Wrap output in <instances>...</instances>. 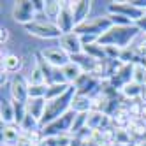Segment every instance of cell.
<instances>
[{
    "label": "cell",
    "instance_id": "obj_1",
    "mask_svg": "<svg viewBox=\"0 0 146 146\" xmlns=\"http://www.w3.org/2000/svg\"><path fill=\"white\" fill-rule=\"evenodd\" d=\"M139 35H141V30L135 25H129V27L113 25L106 34H102L99 37V44L100 46H116L123 49V48H129Z\"/></svg>",
    "mask_w": 146,
    "mask_h": 146
},
{
    "label": "cell",
    "instance_id": "obj_2",
    "mask_svg": "<svg viewBox=\"0 0 146 146\" xmlns=\"http://www.w3.org/2000/svg\"><path fill=\"white\" fill-rule=\"evenodd\" d=\"M74 95H76V88L70 86V90L67 93H64L62 97H56V99L48 100L44 116H42V120H40V129H44L46 125L53 123L55 120H58V118L64 116L67 111H70V104H72Z\"/></svg>",
    "mask_w": 146,
    "mask_h": 146
},
{
    "label": "cell",
    "instance_id": "obj_3",
    "mask_svg": "<svg viewBox=\"0 0 146 146\" xmlns=\"http://www.w3.org/2000/svg\"><path fill=\"white\" fill-rule=\"evenodd\" d=\"M25 32L28 34V35H32V37H37V39H48V40H51V39H60L62 35V30L56 27V23H51V21H40V19H35L34 23H30V25H27L25 27Z\"/></svg>",
    "mask_w": 146,
    "mask_h": 146
},
{
    "label": "cell",
    "instance_id": "obj_4",
    "mask_svg": "<svg viewBox=\"0 0 146 146\" xmlns=\"http://www.w3.org/2000/svg\"><path fill=\"white\" fill-rule=\"evenodd\" d=\"M37 9H35V4L34 0H18V2L13 4V11H11V16L16 23L19 25H30L37 19Z\"/></svg>",
    "mask_w": 146,
    "mask_h": 146
},
{
    "label": "cell",
    "instance_id": "obj_5",
    "mask_svg": "<svg viewBox=\"0 0 146 146\" xmlns=\"http://www.w3.org/2000/svg\"><path fill=\"white\" fill-rule=\"evenodd\" d=\"M113 27L109 16H97V18H90L85 23H81L79 27L74 28V32L79 35H97L100 37L102 34H106L108 30Z\"/></svg>",
    "mask_w": 146,
    "mask_h": 146
},
{
    "label": "cell",
    "instance_id": "obj_6",
    "mask_svg": "<svg viewBox=\"0 0 146 146\" xmlns=\"http://www.w3.org/2000/svg\"><path fill=\"white\" fill-rule=\"evenodd\" d=\"M76 114L74 111H67L62 118L55 120L53 123H49L46 125V127L42 129L44 132V137H56V135H62V134H70V129H72V123H74L76 120ZM72 135V134H70Z\"/></svg>",
    "mask_w": 146,
    "mask_h": 146
},
{
    "label": "cell",
    "instance_id": "obj_7",
    "mask_svg": "<svg viewBox=\"0 0 146 146\" xmlns=\"http://www.w3.org/2000/svg\"><path fill=\"white\" fill-rule=\"evenodd\" d=\"M9 95H11V100L13 102H18V104H25L28 100V79L25 74H16L11 78L9 81Z\"/></svg>",
    "mask_w": 146,
    "mask_h": 146
},
{
    "label": "cell",
    "instance_id": "obj_8",
    "mask_svg": "<svg viewBox=\"0 0 146 146\" xmlns=\"http://www.w3.org/2000/svg\"><path fill=\"white\" fill-rule=\"evenodd\" d=\"M108 13L109 14H120V16L129 18L134 25L146 14L144 11H141V9H137L135 5H132L129 0H125V2H109L108 4Z\"/></svg>",
    "mask_w": 146,
    "mask_h": 146
},
{
    "label": "cell",
    "instance_id": "obj_9",
    "mask_svg": "<svg viewBox=\"0 0 146 146\" xmlns=\"http://www.w3.org/2000/svg\"><path fill=\"white\" fill-rule=\"evenodd\" d=\"M39 53L42 55V58L48 62L51 67H55V69H64V67L69 64V62H70V56H69L60 46L44 48V49H40Z\"/></svg>",
    "mask_w": 146,
    "mask_h": 146
},
{
    "label": "cell",
    "instance_id": "obj_10",
    "mask_svg": "<svg viewBox=\"0 0 146 146\" xmlns=\"http://www.w3.org/2000/svg\"><path fill=\"white\" fill-rule=\"evenodd\" d=\"M58 46L65 51L69 56H76L83 53V42H81V35L76 32L64 34L58 39Z\"/></svg>",
    "mask_w": 146,
    "mask_h": 146
},
{
    "label": "cell",
    "instance_id": "obj_11",
    "mask_svg": "<svg viewBox=\"0 0 146 146\" xmlns=\"http://www.w3.org/2000/svg\"><path fill=\"white\" fill-rule=\"evenodd\" d=\"M100 85H102L100 79L93 78L92 74H83V76L74 83V88H76V93L93 97V95H95V93L100 90Z\"/></svg>",
    "mask_w": 146,
    "mask_h": 146
},
{
    "label": "cell",
    "instance_id": "obj_12",
    "mask_svg": "<svg viewBox=\"0 0 146 146\" xmlns=\"http://www.w3.org/2000/svg\"><path fill=\"white\" fill-rule=\"evenodd\" d=\"M95 2H90V0H76V2H70V11H72V18H74V25L79 27L81 23H85L86 19H90V11L92 5Z\"/></svg>",
    "mask_w": 146,
    "mask_h": 146
},
{
    "label": "cell",
    "instance_id": "obj_13",
    "mask_svg": "<svg viewBox=\"0 0 146 146\" xmlns=\"http://www.w3.org/2000/svg\"><path fill=\"white\" fill-rule=\"evenodd\" d=\"M56 27L62 30V34H70L74 32V18H72V11H70V2L69 0H64L62 2V13L56 19Z\"/></svg>",
    "mask_w": 146,
    "mask_h": 146
},
{
    "label": "cell",
    "instance_id": "obj_14",
    "mask_svg": "<svg viewBox=\"0 0 146 146\" xmlns=\"http://www.w3.org/2000/svg\"><path fill=\"white\" fill-rule=\"evenodd\" d=\"M25 62L21 56H18L14 53H7V51L2 49V70L7 72V74H21Z\"/></svg>",
    "mask_w": 146,
    "mask_h": 146
},
{
    "label": "cell",
    "instance_id": "obj_15",
    "mask_svg": "<svg viewBox=\"0 0 146 146\" xmlns=\"http://www.w3.org/2000/svg\"><path fill=\"white\" fill-rule=\"evenodd\" d=\"M86 127L92 130H102V129H109L111 125V116L100 111H90L86 116Z\"/></svg>",
    "mask_w": 146,
    "mask_h": 146
},
{
    "label": "cell",
    "instance_id": "obj_16",
    "mask_svg": "<svg viewBox=\"0 0 146 146\" xmlns=\"http://www.w3.org/2000/svg\"><path fill=\"white\" fill-rule=\"evenodd\" d=\"M0 120H2V125H16L14 102L5 97H2L0 100Z\"/></svg>",
    "mask_w": 146,
    "mask_h": 146
},
{
    "label": "cell",
    "instance_id": "obj_17",
    "mask_svg": "<svg viewBox=\"0 0 146 146\" xmlns=\"http://www.w3.org/2000/svg\"><path fill=\"white\" fill-rule=\"evenodd\" d=\"M21 129L18 125H2V144L5 146H16L21 139Z\"/></svg>",
    "mask_w": 146,
    "mask_h": 146
},
{
    "label": "cell",
    "instance_id": "obj_18",
    "mask_svg": "<svg viewBox=\"0 0 146 146\" xmlns=\"http://www.w3.org/2000/svg\"><path fill=\"white\" fill-rule=\"evenodd\" d=\"M46 104H48L46 99H28L25 102V108H27V113L30 116H34L40 123V120L44 116V111H46Z\"/></svg>",
    "mask_w": 146,
    "mask_h": 146
},
{
    "label": "cell",
    "instance_id": "obj_19",
    "mask_svg": "<svg viewBox=\"0 0 146 146\" xmlns=\"http://www.w3.org/2000/svg\"><path fill=\"white\" fill-rule=\"evenodd\" d=\"M129 134H130V139L132 143H139L141 139L146 137V121L141 120V118H132L130 125H129Z\"/></svg>",
    "mask_w": 146,
    "mask_h": 146
},
{
    "label": "cell",
    "instance_id": "obj_20",
    "mask_svg": "<svg viewBox=\"0 0 146 146\" xmlns=\"http://www.w3.org/2000/svg\"><path fill=\"white\" fill-rule=\"evenodd\" d=\"M70 109L74 111V113H78V114L90 113V111H92V97H88V95H81V93H76L74 99H72Z\"/></svg>",
    "mask_w": 146,
    "mask_h": 146
},
{
    "label": "cell",
    "instance_id": "obj_21",
    "mask_svg": "<svg viewBox=\"0 0 146 146\" xmlns=\"http://www.w3.org/2000/svg\"><path fill=\"white\" fill-rule=\"evenodd\" d=\"M62 74H64V78H65V81L69 83V85H72V86H74V83L83 76V74H85V72H83V69L78 65V64H74V62H69V64L64 67V69H62Z\"/></svg>",
    "mask_w": 146,
    "mask_h": 146
},
{
    "label": "cell",
    "instance_id": "obj_22",
    "mask_svg": "<svg viewBox=\"0 0 146 146\" xmlns=\"http://www.w3.org/2000/svg\"><path fill=\"white\" fill-rule=\"evenodd\" d=\"M62 13V2H58V0H46L44 2V18L48 19V21L51 23H56V19Z\"/></svg>",
    "mask_w": 146,
    "mask_h": 146
},
{
    "label": "cell",
    "instance_id": "obj_23",
    "mask_svg": "<svg viewBox=\"0 0 146 146\" xmlns=\"http://www.w3.org/2000/svg\"><path fill=\"white\" fill-rule=\"evenodd\" d=\"M141 90H143V86H139L137 83L130 81V83H127V85H125V86L120 90V93H121V97H123L125 100L134 102V100H139V97H141Z\"/></svg>",
    "mask_w": 146,
    "mask_h": 146
},
{
    "label": "cell",
    "instance_id": "obj_24",
    "mask_svg": "<svg viewBox=\"0 0 146 146\" xmlns=\"http://www.w3.org/2000/svg\"><path fill=\"white\" fill-rule=\"evenodd\" d=\"M27 79H28V85H48L42 69H40L39 64L35 62V56H34V65L30 69V72L27 74Z\"/></svg>",
    "mask_w": 146,
    "mask_h": 146
},
{
    "label": "cell",
    "instance_id": "obj_25",
    "mask_svg": "<svg viewBox=\"0 0 146 146\" xmlns=\"http://www.w3.org/2000/svg\"><path fill=\"white\" fill-rule=\"evenodd\" d=\"M70 60L74 62V64H78V65L83 69V72H85V74H92V70L95 69V65H97V60L90 58V56L85 55V53L76 55V56H70Z\"/></svg>",
    "mask_w": 146,
    "mask_h": 146
},
{
    "label": "cell",
    "instance_id": "obj_26",
    "mask_svg": "<svg viewBox=\"0 0 146 146\" xmlns=\"http://www.w3.org/2000/svg\"><path fill=\"white\" fill-rule=\"evenodd\" d=\"M83 53L88 55V56L93 58V60H97V62H100V60H108V58H106V51H104V46H100L99 42L83 46Z\"/></svg>",
    "mask_w": 146,
    "mask_h": 146
},
{
    "label": "cell",
    "instance_id": "obj_27",
    "mask_svg": "<svg viewBox=\"0 0 146 146\" xmlns=\"http://www.w3.org/2000/svg\"><path fill=\"white\" fill-rule=\"evenodd\" d=\"M72 85H67V83H58V85H48V93H46V100L62 97L64 93H67L70 90Z\"/></svg>",
    "mask_w": 146,
    "mask_h": 146
},
{
    "label": "cell",
    "instance_id": "obj_28",
    "mask_svg": "<svg viewBox=\"0 0 146 146\" xmlns=\"http://www.w3.org/2000/svg\"><path fill=\"white\" fill-rule=\"evenodd\" d=\"M132 81L139 86H146V65L143 62H135L132 69Z\"/></svg>",
    "mask_w": 146,
    "mask_h": 146
},
{
    "label": "cell",
    "instance_id": "obj_29",
    "mask_svg": "<svg viewBox=\"0 0 146 146\" xmlns=\"http://www.w3.org/2000/svg\"><path fill=\"white\" fill-rule=\"evenodd\" d=\"M48 85H30L28 86V99H46Z\"/></svg>",
    "mask_w": 146,
    "mask_h": 146
},
{
    "label": "cell",
    "instance_id": "obj_30",
    "mask_svg": "<svg viewBox=\"0 0 146 146\" xmlns=\"http://www.w3.org/2000/svg\"><path fill=\"white\" fill-rule=\"evenodd\" d=\"M118 60H121L123 64H135V62H139L137 55H135V51H134L130 46L121 49V53H120V58H118Z\"/></svg>",
    "mask_w": 146,
    "mask_h": 146
},
{
    "label": "cell",
    "instance_id": "obj_31",
    "mask_svg": "<svg viewBox=\"0 0 146 146\" xmlns=\"http://www.w3.org/2000/svg\"><path fill=\"white\" fill-rule=\"evenodd\" d=\"M86 116H88V113L76 114V120H74V123H72V129H70V134H72V135H76L81 129L86 127Z\"/></svg>",
    "mask_w": 146,
    "mask_h": 146
},
{
    "label": "cell",
    "instance_id": "obj_32",
    "mask_svg": "<svg viewBox=\"0 0 146 146\" xmlns=\"http://www.w3.org/2000/svg\"><path fill=\"white\" fill-rule=\"evenodd\" d=\"M109 19H111V23L114 27H129V25H134L129 18H125V16H120V14H108Z\"/></svg>",
    "mask_w": 146,
    "mask_h": 146
},
{
    "label": "cell",
    "instance_id": "obj_33",
    "mask_svg": "<svg viewBox=\"0 0 146 146\" xmlns=\"http://www.w3.org/2000/svg\"><path fill=\"white\" fill-rule=\"evenodd\" d=\"M104 51H106V58L108 60H118L121 49L116 46H104Z\"/></svg>",
    "mask_w": 146,
    "mask_h": 146
},
{
    "label": "cell",
    "instance_id": "obj_34",
    "mask_svg": "<svg viewBox=\"0 0 146 146\" xmlns=\"http://www.w3.org/2000/svg\"><path fill=\"white\" fill-rule=\"evenodd\" d=\"M9 39H11V32H9V28L2 27V30H0V42H2V46H5L9 42Z\"/></svg>",
    "mask_w": 146,
    "mask_h": 146
},
{
    "label": "cell",
    "instance_id": "obj_35",
    "mask_svg": "<svg viewBox=\"0 0 146 146\" xmlns=\"http://www.w3.org/2000/svg\"><path fill=\"white\" fill-rule=\"evenodd\" d=\"M135 27H137L139 30H141V32H146V14L139 19V21L137 23H135Z\"/></svg>",
    "mask_w": 146,
    "mask_h": 146
},
{
    "label": "cell",
    "instance_id": "obj_36",
    "mask_svg": "<svg viewBox=\"0 0 146 146\" xmlns=\"http://www.w3.org/2000/svg\"><path fill=\"white\" fill-rule=\"evenodd\" d=\"M16 146H34V144L30 143V141H28V139L25 137V135H21V139L18 141V144H16Z\"/></svg>",
    "mask_w": 146,
    "mask_h": 146
},
{
    "label": "cell",
    "instance_id": "obj_37",
    "mask_svg": "<svg viewBox=\"0 0 146 146\" xmlns=\"http://www.w3.org/2000/svg\"><path fill=\"white\" fill-rule=\"evenodd\" d=\"M139 100H141L143 104H146V86H143V90H141V97H139Z\"/></svg>",
    "mask_w": 146,
    "mask_h": 146
},
{
    "label": "cell",
    "instance_id": "obj_38",
    "mask_svg": "<svg viewBox=\"0 0 146 146\" xmlns=\"http://www.w3.org/2000/svg\"><path fill=\"white\" fill-rule=\"evenodd\" d=\"M134 146H146V137H144V139H141L139 143H135Z\"/></svg>",
    "mask_w": 146,
    "mask_h": 146
}]
</instances>
